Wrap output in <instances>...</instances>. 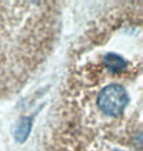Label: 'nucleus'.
<instances>
[{
    "label": "nucleus",
    "mask_w": 143,
    "mask_h": 151,
    "mask_svg": "<svg viewBox=\"0 0 143 151\" xmlns=\"http://www.w3.org/2000/svg\"><path fill=\"white\" fill-rule=\"evenodd\" d=\"M129 100L126 87L119 83H111L100 89L96 97V104L103 115L117 118L126 108Z\"/></svg>",
    "instance_id": "1"
},
{
    "label": "nucleus",
    "mask_w": 143,
    "mask_h": 151,
    "mask_svg": "<svg viewBox=\"0 0 143 151\" xmlns=\"http://www.w3.org/2000/svg\"><path fill=\"white\" fill-rule=\"evenodd\" d=\"M102 62L104 67L113 74H120L121 72L126 71L127 67L126 60L121 55L113 52L106 53L103 56Z\"/></svg>",
    "instance_id": "2"
},
{
    "label": "nucleus",
    "mask_w": 143,
    "mask_h": 151,
    "mask_svg": "<svg viewBox=\"0 0 143 151\" xmlns=\"http://www.w3.org/2000/svg\"><path fill=\"white\" fill-rule=\"evenodd\" d=\"M32 120L29 117H22L18 121L14 129V138L17 142L23 143L28 139L32 132Z\"/></svg>",
    "instance_id": "3"
}]
</instances>
